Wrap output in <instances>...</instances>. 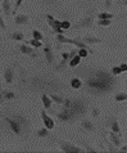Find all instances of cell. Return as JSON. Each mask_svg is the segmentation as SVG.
Instances as JSON below:
<instances>
[{
    "label": "cell",
    "instance_id": "8fae6325",
    "mask_svg": "<svg viewBox=\"0 0 127 153\" xmlns=\"http://www.w3.org/2000/svg\"><path fill=\"white\" fill-rule=\"evenodd\" d=\"M85 44H87V45H92V44H100L101 40L98 39V37H95V36H85L83 39H81Z\"/></svg>",
    "mask_w": 127,
    "mask_h": 153
},
{
    "label": "cell",
    "instance_id": "83f0119b",
    "mask_svg": "<svg viewBox=\"0 0 127 153\" xmlns=\"http://www.w3.org/2000/svg\"><path fill=\"white\" fill-rule=\"evenodd\" d=\"M32 35H33V39H35V40H39V41L44 40V36H42V33L40 31H37V30H33Z\"/></svg>",
    "mask_w": 127,
    "mask_h": 153
},
{
    "label": "cell",
    "instance_id": "277c9868",
    "mask_svg": "<svg viewBox=\"0 0 127 153\" xmlns=\"http://www.w3.org/2000/svg\"><path fill=\"white\" fill-rule=\"evenodd\" d=\"M94 17H95V13H94V10L91 9L90 12H89L87 17H85V18L78 25H76L75 28H86V27H90L91 25H92V21H94Z\"/></svg>",
    "mask_w": 127,
    "mask_h": 153
},
{
    "label": "cell",
    "instance_id": "603a6c76",
    "mask_svg": "<svg viewBox=\"0 0 127 153\" xmlns=\"http://www.w3.org/2000/svg\"><path fill=\"white\" fill-rule=\"evenodd\" d=\"M114 100H116V102L127 100V93H117L116 97H114Z\"/></svg>",
    "mask_w": 127,
    "mask_h": 153
},
{
    "label": "cell",
    "instance_id": "e575fe53",
    "mask_svg": "<svg viewBox=\"0 0 127 153\" xmlns=\"http://www.w3.org/2000/svg\"><path fill=\"white\" fill-rule=\"evenodd\" d=\"M122 72V70L120 68V67H113V70H112V74L114 75V76H117V75H120Z\"/></svg>",
    "mask_w": 127,
    "mask_h": 153
},
{
    "label": "cell",
    "instance_id": "60d3db41",
    "mask_svg": "<svg viewBox=\"0 0 127 153\" xmlns=\"http://www.w3.org/2000/svg\"><path fill=\"white\" fill-rule=\"evenodd\" d=\"M120 151H121V152H127V146H125L123 148H121Z\"/></svg>",
    "mask_w": 127,
    "mask_h": 153
},
{
    "label": "cell",
    "instance_id": "d590c367",
    "mask_svg": "<svg viewBox=\"0 0 127 153\" xmlns=\"http://www.w3.org/2000/svg\"><path fill=\"white\" fill-rule=\"evenodd\" d=\"M92 113V117H99V109L98 108H92V111H91Z\"/></svg>",
    "mask_w": 127,
    "mask_h": 153
},
{
    "label": "cell",
    "instance_id": "8992f818",
    "mask_svg": "<svg viewBox=\"0 0 127 153\" xmlns=\"http://www.w3.org/2000/svg\"><path fill=\"white\" fill-rule=\"evenodd\" d=\"M46 18H48V23L50 25V26H52V28H53L57 33H63V32H64V30L61 27V22H62V21L54 19V17L50 16V14L46 16Z\"/></svg>",
    "mask_w": 127,
    "mask_h": 153
},
{
    "label": "cell",
    "instance_id": "cb8c5ba5",
    "mask_svg": "<svg viewBox=\"0 0 127 153\" xmlns=\"http://www.w3.org/2000/svg\"><path fill=\"white\" fill-rule=\"evenodd\" d=\"M50 98H52V100H54L58 104H62L64 102V98H62L61 95H57V94H50Z\"/></svg>",
    "mask_w": 127,
    "mask_h": 153
},
{
    "label": "cell",
    "instance_id": "b9f144b4",
    "mask_svg": "<svg viewBox=\"0 0 127 153\" xmlns=\"http://www.w3.org/2000/svg\"><path fill=\"white\" fill-rule=\"evenodd\" d=\"M123 3H125V4H126V5H127V0H125V1H123Z\"/></svg>",
    "mask_w": 127,
    "mask_h": 153
},
{
    "label": "cell",
    "instance_id": "7a4b0ae2",
    "mask_svg": "<svg viewBox=\"0 0 127 153\" xmlns=\"http://www.w3.org/2000/svg\"><path fill=\"white\" fill-rule=\"evenodd\" d=\"M59 147H61V149L66 153H81L82 152L81 148L73 146L72 143L64 142V140H61V142H59Z\"/></svg>",
    "mask_w": 127,
    "mask_h": 153
},
{
    "label": "cell",
    "instance_id": "2e32d148",
    "mask_svg": "<svg viewBox=\"0 0 127 153\" xmlns=\"http://www.w3.org/2000/svg\"><path fill=\"white\" fill-rule=\"evenodd\" d=\"M108 125H111L113 133L120 134V126H118V122H117V118H116V117L111 118V120H109V124H108Z\"/></svg>",
    "mask_w": 127,
    "mask_h": 153
},
{
    "label": "cell",
    "instance_id": "5bb4252c",
    "mask_svg": "<svg viewBox=\"0 0 127 153\" xmlns=\"http://www.w3.org/2000/svg\"><path fill=\"white\" fill-rule=\"evenodd\" d=\"M4 77H5L7 84L13 82V77H14V72H13V70H12V68H7L5 72H4Z\"/></svg>",
    "mask_w": 127,
    "mask_h": 153
},
{
    "label": "cell",
    "instance_id": "ffe728a7",
    "mask_svg": "<svg viewBox=\"0 0 127 153\" xmlns=\"http://www.w3.org/2000/svg\"><path fill=\"white\" fill-rule=\"evenodd\" d=\"M80 62H81V57H80L78 54H76L73 58H71V59H69V66L72 67V68H73V67L77 66Z\"/></svg>",
    "mask_w": 127,
    "mask_h": 153
},
{
    "label": "cell",
    "instance_id": "7c38bea8",
    "mask_svg": "<svg viewBox=\"0 0 127 153\" xmlns=\"http://www.w3.org/2000/svg\"><path fill=\"white\" fill-rule=\"evenodd\" d=\"M108 134H109V139H111V142L116 147H120L121 146V138H120V135L116 134V133H113V131H111V133H108Z\"/></svg>",
    "mask_w": 127,
    "mask_h": 153
},
{
    "label": "cell",
    "instance_id": "5b68a950",
    "mask_svg": "<svg viewBox=\"0 0 127 153\" xmlns=\"http://www.w3.org/2000/svg\"><path fill=\"white\" fill-rule=\"evenodd\" d=\"M55 114H57V117L59 118V120L63 121V122L71 121V120H73L75 118V114H73V112L71 111V108H64L62 112H58Z\"/></svg>",
    "mask_w": 127,
    "mask_h": 153
},
{
    "label": "cell",
    "instance_id": "ac0fdd59",
    "mask_svg": "<svg viewBox=\"0 0 127 153\" xmlns=\"http://www.w3.org/2000/svg\"><path fill=\"white\" fill-rule=\"evenodd\" d=\"M3 9H4V13H5L8 17H10L12 7H10V1H9V0H3Z\"/></svg>",
    "mask_w": 127,
    "mask_h": 153
},
{
    "label": "cell",
    "instance_id": "d6986e66",
    "mask_svg": "<svg viewBox=\"0 0 127 153\" xmlns=\"http://www.w3.org/2000/svg\"><path fill=\"white\" fill-rule=\"evenodd\" d=\"M71 86L73 89H80L82 86V81L80 79H77V77H73L71 80Z\"/></svg>",
    "mask_w": 127,
    "mask_h": 153
},
{
    "label": "cell",
    "instance_id": "44dd1931",
    "mask_svg": "<svg viewBox=\"0 0 127 153\" xmlns=\"http://www.w3.org/2000/svg\"><path fill=\"white\" fill-rule=\"evenodd\" d=\"M62 57H63V61H62L61 65H58V66H57V70L62 68V67H64L66 63L69 61V53H63V54H62Z\"/></svg>",
    "mask_w": 127,
    "mask_h": 153
},
{
    "label": "cell",
    "instance_id": "ab89813d",
    "mask_svg": "<svg viewBox=\"0 0 127 153\" xmlns=\"http://www.w3.org/2000/svg\"><path fill=\"white\" fill-rule=\"evenodd\" d=\"M111 4H112V0H105V7L107 8L111 7Z\"/></svg>",
    "mask_w": 127,
    "mask_h": 153
},
{
    "label": "cell",
    "instance_id": "30bf717a",
    "mask_svg": "<svg viewBox=\"0 0 127 153\" xmlns=\"http://www.w3.org/2000/svg\"><path fill=\"white\" fill-rule=\"evenodd\" d=\"M41 118H42V121H44V124H45V126L48 127V129H54V121H53V118L50 117V116H48L44 109H41Z\"/></svg>",
    "mask_w": 127,
    "mask_h": 153
},
{
    "label": "cell",
    "instance_id": "f546056e",
    "mask_svg": "<svg viewBox=\"0 0 127 153\" xmlns=\"http://www.w3.org/2000/svg\"><path fill=\"white\" fill-rule=\"evenodd\" d=\"M98 25L99 26H109V25H112V19H99Z\"/></svg>",
    "mask_w": 127,
    "mask_h": 153
},
{
    "label": "cell",
    "instance_id": "836d02e7",
    "mask_svg": "<svg viewBox=\"0 0 127 153\" xmlns=\"http://www.w3.org/2000/svg\"><path fill=\"white\" fill-rule=\"evenodd\" d=\"M23 0H17V3H16V8H14V10H12V13L16 14L17 13V10L19 9V7H21V4H22Z\"/></svg>",
    "mask_w": 127,
    "mask_h": 153
},
{
    "label": "cell",
    "instance_id": "3957f363",
    "mask_svg": "<svg viewBox=\"0 0 127 153\" xmlns=\"http://www.w3.org/2000/svg\"><path fill=\"white\" fill-rule=\"evenodd\" d=\"M5 121L10 125V129L14 131L17 135H21V121H22V117H17L16 120L14 118H10V117H4Z\"/></svg>",
    "mask_w": 127,
    "mask_h": 153
},
{
    "label": "cell",
    "instance_id": "ba28073f",
    "mask_svg": "<svg viewBox=\"0 0 127 153\" xmlns=\"http://www.w3.org/2000/svg\"><path fill=\"white\" fill-rule=\"evenodd\" d=\"M19 50H21V53L26 54V56H30V57H32V58H36L37 57V53L35 52V49H32V46H28L26 44L19 45Z\"/></svg>",
    "mask_w": 127,
    "mask_h": 153
},
{
    "label": "cell",
    "instance_id": "f35d334b",
    "mask_svg": "<svg viewBox=\"0 0 127 153\" xmlns=\"http://www.w3.org/2000/svg\"><path fill=\"white\" fill-rule=\"evenodd\" d=\"M120 68L122 70V72H127V65L126 63H122V65L120 66Z\"/></svg>",
    "mask_w": 127,
    "mask_h": 153
},
{
    "label": "cell",
    "instance_id": "4dcf8cb0",
    "mask_svg": "<svg viewBox=\"0 0 127 153\" xmlns=\"http://www.w3.org/2000/svg\"><path fill=\"white\" fill-rule=\"evenodd\" d=\"M3 94H4V98H5V99H13L16 97V94L13 91H4Z\"/></svg>",
    "mask_w": 127,
    "mask_h": 153
},
{
    "label": "cell",
    "instance_id": "e0dca14e",
    "mask_svg": "<svg viewBox=\"0 0 127 153\" xmlns=\"http://www.w3.org/2000/svg\"><path fill=\"white\" fill-rule=\"evenodd\" d=\"M81 125H82V127H83V129L86 130V131H94V130H95L94 124H92L91 121H89V120H83Z\"/></svg>",
    "mask_w": 127,
    "mask_h": 153
},
{
    "label": "cell",
    "instance_id": "d4e9b609",
    "mask_svg": "<svg viewBox=\"0 0 127 153\" xmlns=\"http://www.w3.org/2000/svg\"><path fill=\"white\" fill-rule=\"evenodd\" d=\"M12 39H13V40H18V41H22V40H24V36H23L22 32H13V33H12Z\"/></svg>",
    "mask_w": 127,
    "mask_h": 153
},
{
    "label": "cell",
    "instance_id": "1f68e13d",
    "mask_svg": "<svg viewBox=\"0 0 127 153\" xmlns=\"http://www.w3.org/2000/svg\"><path fill=\"white\" fill-rule=\"evenodd\" d=\"M61 27L63 30H68V28H71V22H69V21H62V22H61Z\"/></svg>",
    "mask_w": 127,
    "mask_h": 153
},
{
    "label": "cell",
    "instance_id": "52a82bcc",
    "mask_svg": "<svg viewBox=\"0 0 127 153\" xmlns=\"http://www.w3.org/2000/svg\"><path fill=\"white\" fill-rule=\"evenodd\" d=\"M68 44H73L76 45L78 49H86L89 53H94V50H92L90 46H89L87 44H85V42L81 40V37H76V39H69L68 40Z\"/></svg>",
    "mask_w": 127,
    "mask_h": 153
},
{
    "label": "cell",
    "instance_id": "4316f807",
    "mask_svg": "<svg viewBox=\"0 0 127 153\" xmlns=\"http://www.w3.org/2000/svg\"><path fill=\"white\" fill-rule=\"evenodd\" d=\"M82 146L85 147V149H86V152H89V153H96V152H98L96 149H94L92 147H90V144L86 143L85 140H82Z\"/></svg>",
    "mask_w": 127,
    "mask_h": 153
},
{
    "label": "cell",
    "instance_id": "f1b7e54d",
    "mask_svg": "<svg viewBox=\"0 0 127 153\" xmlns=\"http://www.w3.org/2000/svg\"><path fill=\"white\" fill-rule=\"evenodd\" d=\"M27 44H31V46H33V48H41V45H42V42L39 41V40H35V39H32L31 41H26Z\"/></svg>",
    "mask_w": 127,
    "mask_h": 153
},
{
    "label": "cell",
    "instance_id": "d6a6232c",
    "mask_svg": "<svg viewBox=\"0 0 127 153\" xmlns=\"http://www.w3.org/2000/svg\"><path fill=\"white\" fill-rule=\"evenodd\" d=\"M77 54H78V56L81 57V58H86L87 54H89V52H87L86 49H78V50H77Z\"/></svg>",
    "mask_w": 127,
    "mask_h": 153
},
{
    "label": "cell",
    "instance_id": "9c48e42d",
    "mask_svg": "<svg viewBox=\"0 0 127 153\" xmlns=\"http://www.w3.org/2000/svg\"><path fill=\"white\" fill-rule=\"evenodd\" d=\"M44 53H45L46 61H48L49 65H54V62H55V59H54V54H53L52 46H50L49 44H46V46L44 48Z\"/></svg>",
    "mask_w": 127,
    "mask_h": 153
},
{
    "label": "cell",
    "instance_id": "9a60e30c",
    "mask_svg": "<svg viewBox=\"0 0 127 153\" xmlns=\"http://www.w3.org/2000/svg\"><path fill=\"white\" fill-rule=\"evenodd\" d=\"M14 22H16V25H26L28 22V16L27 14H19V16H17L16 19H14Z\"/></svg>",
    "mask_w": 127,
    "mask_h": 153
},
{
    "label": "cell",
    "instance_id": "8d00e7d4",
    "mask_svg": "<svg viewBox=\"0 0 127 153\" xmlns=\"http://www.w3.org/2000/svg\"><path fill=\"white\" fill-rule=\"evenodd\" d=\"M0 27H1L3 30H5V22H4V19H3L1 14H0Z\"/></svg>",
    "mask_w": 127,
    "mask_h": 153
},
{
    "label": "cell",
    "instance_id": "484cf974",
    "mask_svg": "<svg viewBox=\"0 0 127 153\" xmlns=\"http://www.w3.org/2000/svg\"><path fill=\"white\" fill-rule=\"evenodd\" d=\"M98 18L99 19H112L113 18V14L107 13V12H103V13H99L98 14Z\"/></svg>",
    "mask_w": 127,
    "mask_h": 153
},
{
    "label": "cell",
    "instance_id": "6da1fadb",
    "mask_svg": "<svg viewBox=\"0 0 127 153\" xmlns=\"http://www.w3.org/2000/svg\"><path fill=\"white\" fill-rule=\"evenodd\" d=\"M86 85L90 89L103 91V94H105L107 91L112 90L116 86V79H114L113 74L111 75L108 71L103 70V71H98L96 74L90 76L86 81Z\"/></svg>",
    "mask_w": 127,
    "mask_h": 153
},
{
    "label": "cell",
    "instance_id": "7402d4cb",
    "mask_svg": "<svg viewBox=\"0 0 127 153\" xmlns=\"http://www.w3.org/2000/svg\"><path fill=\"white\" fill-rule=\"evenodd\" d=\"M48 135H49L48 127H46V129H40V130L36 131V137H39V138H46Z\"/></svg>",
    "mask_w": 127,
    "mask_h": 153
},
{
    "label": "cell",
    "instance_id": "4fadbf2b",
    "mask_svg": "<svg viewBox=\"0 0 127 153\" xmlns=\"http://www.w3.org/2000/svg\"><path fill=\"white\" fill-rule=\"evenodd\" d=\"M41 99H42V104H44V107L46 109H49V111H52V98L48 97L46 94H42Z\"/></svg>",
    "mask_w": 127,
    "mask_h": 153
},
{
    "label": "cell",
    "instance_id": "74e56055",
    "mask_svg": "<svg viewBox=\"0 0 127 153\" xmlns=\"http://www.w3.org/2000/svg\"><path fill=\"white\" fill-rule=\"evenodd\" d=\"M63 104H64V107H66V108H69V107H71V100H69V99H64Z\"/></svg>",
    "mask_w": 127,
    "mask_h": 153
}]
</instances>
